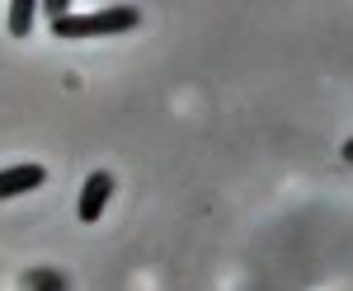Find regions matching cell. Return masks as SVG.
Wrapping results in <instances>:
<instances>
[{
    "label": "cell",
    "mask_w": 353,
    "mask_h": 291,
    "mask_svg": "<svg viewBox=\"0 0 353 291\" xmlns=\"http://www.w3.org/2000/svg\"><path fill=\"white\" fill-rule=\"evenodd\" d=\"M141 24V10L137 5H109V10H94V14H66L61 24H52L57 38H99V33H128Z\"/></svg>",
    "instance_id": "6da1fadb"
},
{
    "label": "cell",
    "mask_w": 353,
    "mask_h": 291,
    "mask_svg": "<svg viewBox=\"0 0 353 291\" xmlns=\"http://www.w3.org/2000/svg\"><path fill=\"white\" fill-rule=\"evenodd\" d=\"M109 197H113V174H104V169H94V174L85 179V188H81V202H76V216H81L85 226H90V221H99V216H104V207H109Z\"/></svg>",
    "instance_id": "7a4b0ae2"
},
{
    "label": "cell",
    "mask_w": 353,
    "mask_h": 291,
    "mask_svg": "<svg viewBox=\"0 0 353 291\" xmlns=\"http://www.w3.org/2000/svg\"><path fill=\"white\" fill-rule=\"evenodd\" d=\"M48 179V169L43 164H10V169H0V202L5 197H19V193H33V188H43Z\"/></svg>",
    "instance_id": "3957f363"
},
{
    "label": "cell",
    "mask_w": 353,
    "mask_h": 291,
    "mask_svg": "<svg viewBox=\"0 0 353 291\" xmlns=\"http://www.w3.org/2000/svg\"><path fill=\"white\" fill-rule=\"evenodd\" d=\"M33 14H38V5H33V0H14V5H10V14H5V19H10V33H14V38H24L28 28H33Z\"/></svg>",
    "instance_id": "277c9868"
},
{
    "label": "cell",
    "mask_w": 353,
    "mask_h": 291,
    "mask_svg": "<svg viewBox=\"0 0 353 291\" xmlns=\"http://www.w3.org/2000/svg\"><path fill=\"white\" fill-rule=\"evenodd\" d=\"M344 160H349V164H353V136H349V141H344Z\"/></svg>",
    "instance_id": "5b68a950"
}]
</instances>
